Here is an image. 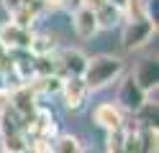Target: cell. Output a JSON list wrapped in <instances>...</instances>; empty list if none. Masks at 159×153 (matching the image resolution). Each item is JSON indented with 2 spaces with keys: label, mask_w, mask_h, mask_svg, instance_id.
<instances>
[{
  "label": "cell",
  "mask_w": 159,
  "mask_h": 153,
  "mask_svg": "<svg viewBox=\"0 0 159 153\" xmlns=\"http://www.w3.org/2000/svg\"><path fill=\"white\" fill-rule=\"evenodd\" d=\"M123 59L118 56H95V59H87V66L82 71V82L87 84V89L95 92V89H103L108 84H113V82L123 74Z\"/></svg>",
  "instance_id": "obj_1"
},
{
  "label": "cell",
  "mask_w": 159,
  "mask_h": 153,
  "mask_svg": "<svg viewBox=\"0 0 159 153\" xmlns=\"http://www.w3.org/2000/svg\"><path fill=\"white\" fill-rule=\"evenodd\" d=\"M157 33V23L152 18H134L128 20L126 28H123V49L126 51H136L146 46L149 41H152V36Z\"/></svg>",
  "instance_id": "obj_2"
},
{
  "label": "cell",
  "mask_w": 159,
  "mask_h": 153,
  "mask_svg": "<svg viewBox=\"0 0 159 153\" xmlns=\"http://www.w3.org/2000/svg\"><path fill=\"white\" fill-rule=\"evenodd\" d=\"M11 110L23 120V125H28L31 117L36 115V110H39V97H36V92L28 87V84L13 87V89H11Z\"/></svg>",
  "instance_id": "obj_3"
},
{
  "label": "cell",
  "mask_w": 159,
  "mask_h": 153,
  "mask_svg": "<svg viewBox=\"0 0 159 153\" xmlns=\"http://www.w3.org/2000/svg\"><path fill=\"white\" fill-rule=\"evenodd\" d=\"M54 61H57V77L69 79V77H82V71L87 66V56L77 49H62L54 51Z\"/></svg>",
  "instance_id": "obj_4"
},
{
  "label": "cell",
  "mask_w": 159,
  "mask_h": 153,
  "mask_svg": "<svg viewBox=\"0 0 159 153\" xmlns=\"http://www.w3.org/2000/svg\"><path fill=\"white\" fill-rule=\"evenodd\" d=\"M34 41V31L26 26H18L13 20L0 26V44H3L8 51H18V49H31Z\"/></svg>",
  "instance_id": "obj_5"
},
{
  "label": "cell",
  "mask_w": 159,
  "mask_h": 153,
  "mask_svg": "<svg viewBox=\"0 0 159 153\" xmlns=\"http://www.w3.org/2000/svg\"><path fill=\"white\" fill-rule=\"evenodd\" d=\"M93 120H95V125H100L105 133L126 128V112L118 107L116 102H103V105H98L93 110Z\"/></svg>",
  "instance_id": "obj_6"
},
{
  "label": "cell",
  "mask_w": 159,
  "mask_h": 153,
  "mask_svg": "<svg viewBox=\"0 0 159 153\" xmlns=\"http://www.w3.org/2000/svg\"><path fill=\"white\" fill-rule=\"evenodd\" d=\"M59 95L64 97V105L69 110H82L87 97H90V89L82 82V77H69V79H62V89Z\"/></svg>",
  "instance_id": "obj_7"
},
{
  "label": "cell",
  "mask_w": 159,
  "mask_h": 153,
  "mask_svg": "<svg viewBox=\"0 0 159 153\" xmlns=\"http://www.w3.org/2000/svg\"><path fill=\"white\" fill-rule=\"evenodd\" d=\"M144 102H146V92H144V89L134 82V77H131V74H128V77L121 82V89H118V107L134 115V112L141 107Z\"/></svg>",
  "instance_id": "obj_8"
},
{
  "label": "cell",
  "mask_w": 159,
  "mask_h": 153,
  "mask_svg": "<svg viewBox=\"0 0 159 153\" xmlns=\"http://www.w3.org/2000/svg\"><path fill=\"white\" fill-rule=\"evenodd\" d=\"M131 77H134V82L146 92V95L149 92H157V84H159V61L157 59H144Z\"/></svg>",
  "instance_id": "obj_9"
},
{
  "label": "cell",
  "mask_w": 159,
  "mask_h": 153,
  "mask_svg": "<svg viewBox=\"0 0 159 153\" xmlns=\"http://www.w3.org/2000/svg\"><path fill=\"white\" fill-rule=\"evenodd\" d=\"M72 28H75V36L77 38H82V41H87V38H93L98 31V20H95V13L93 10H87V8H75V13H72Z\"/></svg>",
  "instance_id": "obj_10"
},
{
  "label": "cell",
  "mask_w": 159,
  "mask_h": 153,
  "mask_svg": "<svg viewBox=\"0 0 159 153\" xmlns=\"http://www.w3.org/2000/svg\"><path fill=\"white\" fill-rule=\"evenodd\" d=\"M123 10L113 5V3H105L100 10H95V20H98V28H116V26H121V20H123Z\"/></svg>",
  "instance_id": "obj_11"
},
{
  "label": "cell",
  "mask_w": 159,
  "mask_h": 153,
  "mask_svg": "<svg viewBox=\"0 0 159 153\" xmlns=\"http://www.w3.org/2000/svg\"><path fill=\"white\" fill-rule=\"evenodd\" d=\"M28 87L36 92V97H44V95H59V89H62V77H34L28 82Z\"/></svg>",
  "instance_id": "obj_12"
},
{
  "label": "cell",
  "mask_w": 159,
  "mask_h": 153,
  "mask_svg": "<svg viewBox=\"0 0 159 153\" xmlns=\"http://www.w3.org/2000/svg\"><path fill=\"white\" fill-rule=\"evenodd\" d=\"M82 143L77 135H57L52 140V153H82Z\"/></svg>",
  "instance_id": "obj_13"
},
{
  "label": "cell",
  "mask_w": 159,
  "mask_h": 153,
  "mask_svg": "<svg viewBox=\"0 0 159 153\" xmlns=\"http://www.w3.org/2000/svg\"><path fill=\"white\" fill-rule=\"evenodd\" d=\"M134 115H136V125H141V128H157V102H149L146 100Z\"/></svg>",
  "instance_id": "obj_14"
},
{
  "label": "cell",
  "mask_w": 159,
  "mask_h": 153,
  "mask_svg": "<svg viewBox=\"0 0 159 153\" xmlns=\"http://www.w3.org/2000/svg\"><path fill=\"white\" fill-rule=\"evenodd\" d=\"M31 51L34 56H41V54H54L57 51V44H54V38L52 36H36L34 33V41H31Z\"/></svg>",
  "instance_id": "obj_15"
},
{
  "label": "cell",
  "mask_w": 159,
  "mask_h": 153,
  "mask_svg": "<svg viewBox=\"0 0 159 153\" xmlns=\"http://www.w3.org/2000/svg\"><path fill=\"white\" fill-rule=\"evenodd\" d=\"M108 153H128L126 146H123V130H113L108 133Z\"/></svg>",
  "instance_id": "obj_16"
},
{
  "label": "cell",
  "mask_w": 159,
  "mask_h": 153,
  "mask_svg": "<svg viewBox=\"0 0 159 153\" xmlns=\"http://www.w3.org/2000/svg\"><path fill=\"white\" fill-rule=\"evenodd\" d=\"M34 3H36V0H3V8H5L8 13H11V18H13V15H18V13H21V10L31 8Z\"/></svg>",
  "instance_id": "obj_17"
},
{
  "label": "cell",
  "mask_w": 159,
  "mask_h": 153,
  "mask_svg": "<svg viewBox=\"0 0 159 153\" xmlns=\"http://www.w3.org/2000/svg\"><path fill=\"white\" fill-rule=\"evenodd\" d=\"M8 107H11V89L0 87V120H3V115L8 112Z\"/></svg>",
  "instance_id": "obj_18"
},
{
  "label": "cell",
  "mask_w": 159,
  "mask_h": 153,
  "mask_svg": "<svg viewBox=\"0 0 159 153\" xmlns=\"http://www.w3.org/2000/svg\"><path fill=\"white\" fill-rule=\"evenodd\" d=\"M105 3H111V0H77L80 8H87V10H93V13H95V10H100Z\"/></svg>",
  "instance_id": "obj_19"
},
{
  "label": "cell",
  "mask_w": 159,
  "mask_h": 153,
  "mask_svg": "<svg viewBox=\"0 0 159 153\" xmlns=\"http://www.w3.org/2000/svg\"><path fill=\"white\" fill-rule=\"evenodd\" d=\"M82 153H95V151H82Z\"/></svg>",
  "instance_id": "obj_20"
}]
</instances>
